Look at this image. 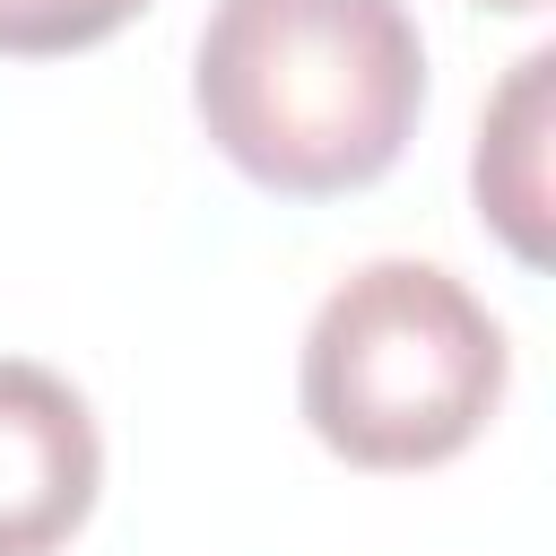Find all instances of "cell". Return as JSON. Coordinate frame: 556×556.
Segmentation results:
<instances>
[{
  "instance_id": "8992f818",
  "label": "cell",
  "mask_w": 556,
  "mask_h": 556,
  "mask_svg": "<svg viewBox=\"0 0 556 556\" xmlns=\"http://www.w3.org/2000/svg\"><path fill=\"white\" fill-rule=\"evenodd\" d=\"M469 9H495V17H539L547 0H469Z\"/></svg>"
},
{
  "instance_id": "7a4b0ae2",
  "label": "cell",
  "mask_w": 556,
  "mask_h": 556,
  "mask_svg": "<svg viewBox=\"0 0 556 556\" xmlns=\"http://www.w3.org/2000/svg\"><path fill=\"white\" fill-rule=\"evenodd\" d=\"M513 382L504 321L486 295L417 252L356 261L304 321L295 356V408L313 443L348 469L408 478L460 460Z\"/></svg>"
},
{
  "instance_id": "5b68a950",
  "label": "cell",
  "mask_w": 556,
  "mask_h": 556,
  "mask_svg": "<svg viewBox=\"0 0 556 556\" xmlns=\"http://www.w3.org/2000/svg\"><path fill=\"white\" fill-rule=\"evenodd\" d=\"M148 0H0V61H61L122 35Z\"/></svg>"
},
{
  "instance_id": "277c9868",
  "label": "cell",
  "mask_w": 556,
  "mask_h": 556,
  "mask_svg": "<svg viewBox=\"0 0 556 556\" xmlns=\"http://www.w3.org/2000/svg\"><path fill=\"white\" fill-rule=\"evenodd\" d=\"M547 139H556V52H521L504 87L478 104V148H469V200L478 226L521 261L547 269L556 252V208H547Z\"/></svg>"
},
{
  "instance_id": "6da1fadb",
  "label": "cell",
  "mask_w": 556,
  "mask_h": 556,
  "mask_svg": "<svg viewBox=\"0 0 556 556\" xmlns=\"http://www.w3.org/2000/svg\"><path fill=\"white\" fill-rule=\"evenodd\" d=\"M191 113L252 191L348 200L426 122V35L408 0H217L191 43Z\"/></svg>"
},
{
  "instance_id": "3957f363",
  "label": "cell",
  "mask_w": 556,
  "mask_h": 556,
  "mask_svg": "<svg viewBox=\"0 0 556 556\" xmlns=\"http://www.w3.org/2000/svg\"><path fill=\"white\" fill-rule=\"evenodd\" d=\"M104 495V434L70 374L0 356V556H61Z\"/></svg>"
}]
</instances>
